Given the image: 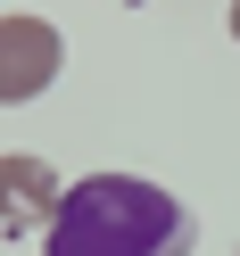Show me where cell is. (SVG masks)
<instances>
[{
  "label": "cell",
  "mask_w": 240,
  "mask_h": 256,
  "mask_svg": "<svg viewBox=\"0 0 240 256\" xmlns=\"http://www.w3.org/2000/svg\"><path fill=\"white\" fill-rule=\"evenodd\" d=\"M42 256H190V215L141 174H83L42 223Z\"/></svg>",
  "instance_id": "cell-1"
},
{
  "label": "cell",
  "mask_w": 240,
  "mask_h": 256,
  "mask_svg": "<svg viewBox=\"0 0 240 256\" xmlns=\"http://www.w3.org/2000/svg\"><path fill=\"white\" fill-rule=\"evenodd\" d=\"M67 66V42L50 17H0V108H25L58 83Z\"/></svg>",
  "instance_id": "cell-2"
},
{
  "label": "cell",
  "mask_w": 240,
  "mask_h": 256,
  "mask_svg": "<svg viewBox=\"0 0 240 256\" xmlns=\"http://www.w3.org/2000/svg\"><path fill=\"white\" fill-rule=\"evenodd\" d=\"M0 198H9V223H50L67 182H58L42 157H0Z\"/></svg>",
  "instance_id": "cell-3"
},
{
  "label": "cell",
  "mask_w": 240,
  "mask_h": 256,
  "mask_svg": "<svg viewBox=\"0 0 240 256\" xmlns=\"http://www.w3.org/2000/svg\"><path fill=\"white\" fill-rule=\"evenodd\" d=\"M232 42H240V0H232Z\"/></svg>",
  "instance_id": "cell-4"
},
{
  "label": "cell",
  "mask_w": 240,
  "mask_h": 256,
  "mask_svg": "<svg viewBox=\"0 0 240 256\" xmlns=\"http://www.w3.org/2000/svg\"><path fill=\"white\" fill-rule=\"evenodd\" d=\"M0 232H9V198H0Z\"/></svg>",
  "instance_id": "cell-5"
}]
</instances>
